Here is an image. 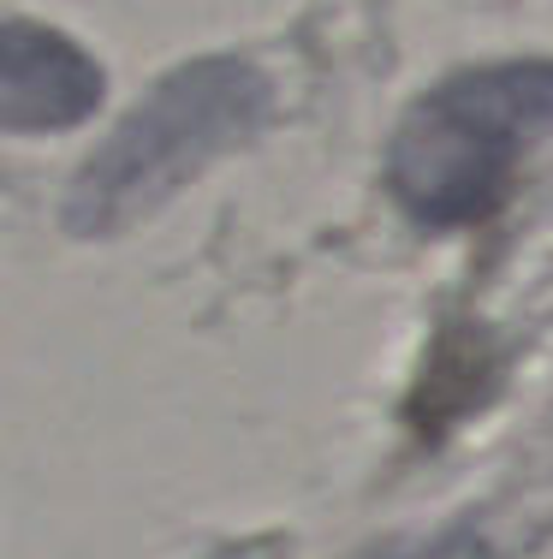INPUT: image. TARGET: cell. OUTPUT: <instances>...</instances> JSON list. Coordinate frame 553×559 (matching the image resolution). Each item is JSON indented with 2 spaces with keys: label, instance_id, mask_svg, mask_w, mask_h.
<instances>
[{
  "label": "cell",
  "instance_id": "6da1fadb",
  "mask_svg": "<svg viewBox=\"0 0 553 559\" xmlns=\"http://www.w3.org/2000/svg\"><path fill=\"white\" fill-rule=\"evenodd\" d=\"M542 131H553V60L446 78L405 114L387 155V185L423 226L482 221Z\"/></svg>",
  "mask_w": 553,
  "mask_h": 559
},
{
  "label": "cell",
  "instance_id": "7a4b0ae2",
  "mask_svg": "<svg viewBox=\"0 0 553 559\" xmlns=\"http://www.w3.org/2000/svg\"><path fill=\"white\" fill-rule=\"evenodd\" d=\"M262 108V84L239 66H196L179 72L173 84L155 96L149 114H137L120 131L108 155L89 167L84 203H96V226L113 221L120 197H143L149 185H167L173 173L196 167L215 143L244 131Z\"/></svg>",
  "mask_w": 553,
  "mask_h": 559
},
{
  "label": "cell",
  "instance_id": "3957f363",
  "mask_svg": "<svg viewBox=\"0 0 553 559\" xmlns=\"http://www.w3.org/2000/svg\"><path fill=\"white\" fill-rule=\"evenodd\" d=\"M101 72L65 36L12 31L7 48V114L12 126H65L96 102Z\"/></svg>",
  "mask_w": 553,
  "mask_h": 559
}]
</instances>
